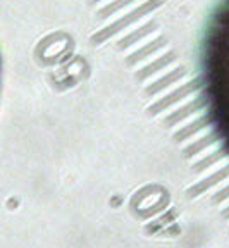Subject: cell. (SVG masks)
Masks as SVG:
<instances>
[{
  "instance_id": "6da1fadb",
  "label": "cell",
  "mask_w": 229,
  "mask_h": 248,
  "mask_svg": "<svg viewBox=\"0 0 229 248\" xmlns=\"http://www.w3.org/2000/svg\"><path fill=\"white\" fill-rule=\"evenodd\" d=\"M200 97L205 117L229 157V0H221L207 23L200 52Z\"/></svg>"
}]
</instances>
